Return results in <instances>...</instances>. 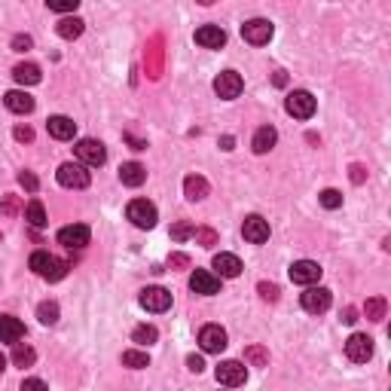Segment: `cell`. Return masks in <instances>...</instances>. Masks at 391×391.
Masks as SVG:
<instances>
[{
  "instance_id": "obj_1",
  "label": "cell",
  "mask_w": 391,
  "mask_h": 391,
  "mask_svg": "<svg viewBox=\"0 0 391 391\" xmlns=\"http://www.w3.org/2000/svg\"><path fill=\"white\" fill-rule=\"evenodd\" d=\"M31 269L46 281H61L67 275V263L58 257H52L49 251H34V254H31Z\"/></svg>"
},
{
  "instance_id": "obj_2",
  "label": "cell",
  "mask_w": 391,
  "mask_h": 391,
  "mask_svg": "<svg viewBox=\"0 0 391 391\" xmlns=\"http://www.w3.org/2000/svg\"><path fill=\"white\" fill-rule=\"evenodd\" d=\"M126 217L132 220L138 229H153L159 220V214H156V205L147 202V199H132L128 208H126Z\"/></svg>"
},
{
  "instance_id": "obj_3",
  "label": "cell",
  "mask_w": 391,
  "mask_h": 391,
  "mask_svg": "<svg viewBox=\"0 0 391 391\" xmlns=\"http://www.w3.org/2000/svg\"><path fill=\"white\" fill-rule=\"evenodd\" d=\"M315 107H318L315 98H312V92H306V89L290 92L288 101H285V110L294 119H312V117H315Z\"/></svg>"
},
{
  "instance_id": "obj_4",
  "label": "cell",
  "mask_w": 391,
  "mask_h": 391,
  "mask_svg": "<svg viewBox=\"0 0 391 391\" xmlns=\"http://www.w3.org/2000/svg\"><path fill=\"white\" fill-rule=\"evenodd\" d=\"M56 178H58L61 187H67V190H86L89 181H92L83 163H65V165H58Z\"/></svg>"
},
{
  "instance_id": "obj_5",
  "label": "cell",
  "mask_w": 391,
  "mask_h": 391,
  "mask_svg": "<svg viewBox=\"0 0 391 391\" xmlns=\"http://www.w3.org/2000/svg\"><path fill=\"white\" fill-rule=\"evenodd\" d=\"M300 303H303V309L309 312V315H321V312H327V309H331L333 297H331V290H327V288L306 285V294L300 297Z\"/></svg>"
},
{
  "instance_id": "obj_6",
  "label": "cell",
  "mask_w": 391,
  "mask_h": 391,
  "mask_svg": "<svg viewBox=\"0 0 391 391\" xmlns=\"http://www.w3.org/2000/svg\"><path fill=\"white\" fill-rule=\"evenodd\" d=\"M76 159H80L83 165H104L107 163V150H104V144L101 141H95V138H83V141H76Z\"/></svg>"
},
{
  "instance_id": "obj_7",
  "label": "cell",
  "mask_w": 391,
  "mask_h": 391,
  "mask_svg": "<svg viewBox=\"0 0 391 391\" xmlns=\"http://www.w3.org/2000/svg\"><path fill=\"white\" fill-rule=\"evenodd\" d=\"M272 34H275V28H272L269 19H251V22H244L242 25V37L251 46H266L272 40Z\"/></svg>"
},
{
  "instance_id": "obj_8",
  "label": "cell",
  "mask_w": 391,
  "mask_h": 391,
  "mask_svg": "<svg viewBox=\"0 0 391 391\" xmlns=\"http://www.w3.org/2000/svg\"><path fill=\"white\" fill-rule=\"evenodd\" d=\"M214 376H217L220 385L239 388V385H244V379H248V370H244L242 361H220L217 370H214Z\"/></svg>"
},
{
  "instance_id": "obj_9",
  "label": "cell",
  "mask_w": 391,
  "mask_h": 391,
  "mask_svg": "<svg viewBox=\"0 0 391 391\" xmlns=\"http://www.w3.org/2000/svg\"><path fill=\"white\" fill-rule=\"evenodd\" d=\"M199 346H202V351H208V355H220L226 349V331L220 324H205L199 331Z\"/></svg>"
},
{
  "instance_id": "obj_10",
  "label": "cell",
  "mask_w": 391,
  "mask_h": 391,
  "mask_svg": "<svg viewBox=\"0 0 391 391\" xmlns=\"http://www.w3.org/2000/svg\"><path fill=\"white\" fill-rule=\"evenodd\" d=\"M346 355L355 364H367L373 358V340L367 333H351L346 340Z\"/></svg>"
},
{
  "instance_id": "obj_11",
  "label": "cell",
  "mask_w": 391,
  "mask_h": 391,
  "mask_svg": "<svg viewBox=\"0 0 391 391\" xmlns=\"http://www.w3.org/2000/svg\"><path fill=\"white\" fill-rule=\"evenodd\" d=\"M321 266L315 263V260H297L294 266H290V281H294V285H318L321 281Z\"/></svg>"
},
{
  "instance_id": "obj_12",
  "label": "cell",
  "mask_w": 391,
  "mask_h": 391,
  "mask_svg": "<svg viewBox=\"0 0 391 391\" xmlns=\"http://www.w3.org/2000/svg\"><path fill=\"white\" fill-rule=\"evenodd\" d=\"M138 303H141L147 312H168L172 309V294H168L165 288H144L141 297H138Z\"/></svg>"
},
{
  "instance_id": "obj_13",
  "label": "cell",
  "mask_w": 391,
  "mask_h": 391,
  "mask_svg": "<svg viewBox=\"0 0 391 391\" xmlns=\"http://www.w3.org/2000/svg\"><path fill=\"white\" fill-rule=\"evenodd\" d=\"M89 239H92V229L86 224H71L58 229V244H65V248H86Z\"/></svg>"
},
{
  "instance_id": "obj_14",
  "label": "cell",
  "mask_w": 391,
  "mask_h": 391,
  "mask_svg": "<svg viewBox=\"0 0 391 391\" xmlns=\"http://www.w3.org/2000/svg\"><path fill=\"white\" fill-rule=\"evenodd\" d=\"M242 235H244V242H251V244H263V242H269V224H266L260 214H248L242 224Z\"/></svg>"
},
{
  "instance_id": "obj_15",
  "label": "cell",
  "mask_w": 391,
  "mask_h": 391,
  "mask_svg": "<svg viewBox=\"0 0 391 391\" xmlns=\"http://www.w3.org/2000/svg\"><path fill=\"white\" fill-rule=\"evenodd\" d=\"M242 89H244V83H242V76L235 71H224V74H217V80H214V92H217L220 98H226V101L239 98Z\"/></svg>"
},
{
  "instance_id": "obj_16",
  "label": "cell",
  "mask_w": 391,
  "mask_h": 391,
  "mask_svg": "<svg viewBox=\"0 0 391 391\" xmlns=\"http://www.w3.org/2000/svg\"><path fill=\"white\" fill-rule=\"evenodd\" d=\"M190 288H193V294H202V297L220 294V275H214L208 269H196L190 275Z\"/></svg>"
},
{
  "instance_id": "obj_17",
  "label": "cell",
  "mask_w": 391,
  "mask_h": 391,
  "mask_svg": "<svg viewBox=\"0 0 391 391\" xmlns=\"http://www.w3.org/2000/svg\"><path fill=\"white\" fill-rule=\"evenodd\" d=\"M196 43L202 46V49H220V46L226 43V31L220 25H202L196 31Z\"/></svg>"
},
{
  "instance_id": "obj_18",
  "label": "cell",
  "mask_w": 391,
  "mask_h": 391,
  "mask_svg": "<svg viewBox=\"0 0 391 391\" xmlns=\"http://www.w3.org/2000/svg\"><path fill=\"white\" fill-rule=\"evenodd\" d=\"M22 336H25V324H22L19 318L0 315V342H10V346H15V342H22Z\"/></svg>"
},
{
  "instance_id": "obj_19",
  "label": "cell",
  "mask_w": 391,
  "mask_h": 391,
  "mask_svg": "<svg viewBox=\"0 0 391 391\" xmlns=\"http://www.w3.org/2000/svg\"><path fill=\"white\" fill-rule=\"evenodd\" d=\"M46 128H49V135L56 138V141H71V138L76 135V122L71 117H49V122H46Z\"/></svg>"
},
{
  "instance_id": "obj_20",
  "label": "cell",
  "mask_w": 391,
  "mask_h": 391,
  "mask_svg": "<svg viewBox=\"0 0 391 391\" xmlns=\"http://www.w3.org/2000/svg\"><path fill=\"white\" fill-rule=\"evenodd\" d=\"M13 76H15V83H19V86H37V83L43 80L40 67H37L34 61H22V65H15Z\"/></svg>"
},
{
  "instance_id": "obj_21",
  "label": "cell",
  "mask_w": 391,
  "mask_h": 391,
  "mask_svg": "<svg viewBox=\"0 0 391 391\" xmlns=\"http://www.w3.org/2000/svg\"><path fill=\"white\" fill-rule=\"evenodd\" d=\"M3 104H6V110H13V113H31V110H34V98H31L28 92H22V89L6 92Z\"/></svg>"
},
{
  "instance_id": "obj_22",
  "label": "cell",
  "mask_w": 391,
  "mask_h": 391,
  "mask_svg": "<svg viewBox=\"0 0 391 391\" xmlns=\"http://www.w3.org/2000/svg\"><path fill=\"white\" fill-rule=\"evenodd\" d=\"M214 269L220 278H239L242 275V260L235 254H217L214 257Z\"/></svg>"
},
{
  "instance_id": "obj_23",
  "label": "cell",
  "mask_w": 391,
  "mask_h": 391,
  "mask_svg": "<svg viewBox=\"0 0 391 391\" xmlns=\"http://www.w3.org/2000/svg\"><path fill=\"white\" fill-rule=\"evenodd\" d=\"M275 141H278V132H275L272 126H260L257 132H254V141H251V147H254V153H269L275 147Z\"/></svg>"
},
{
  "instance_id": "obj_24",
  "label": "cell",
  "mask_w": 391,
  "mask_h": 391,
  "mask_svg": "<svg viewBox=\"0 0 391 391\" xmlns=\"http://www.w3.org/2000/svg\"><path fill=\"white\" fill-rule=\"evenodd\" d=\"M119 181L126 183V187H141V183L147 181V168L141 163H126L119 168Z\"/></svg>"
},
{
  "instance_id": "obj_25",
  "label": "cell",
  "mask_w": 391,
  "mask_h": 391,
  "mask_svg": "<svg viewBox=\"0 0 391 391\" xmlns=\"http://www.w3.org/2000/svg\"><path fill=\"white\" fill-rule=\"evenodd\" d=\"M183 196H187L190 202L205 199V196H208V181H205L202 174H190V178L183 181Z\"/></svg>"
},
{
  "instance_id": "obj_26",
  "label": "cell",
  "mask_w": 391,
  "mask_h": 391,
  "mask_svg": "<svg viewBox=\"0 0 391 391\" xmlns=\"http://www.w3.org/2000/svg\"><path fill=\"white\" fill-rule=\"evenodd\" d=\"M83 28H86V22L76 19V15H65V19H61L58 25H56V31H58L61 40H76V37L83 34Z\"/></svg>"
},
{
  "instance_id": "obj_27",
  "label": "cell",
  "mask_w": 391,
  "mask_h": 391,
  "mask_svg": "<svg viewBox=\"0 0 391 391\" xmlns=\"http://www.w3.org/2000/svg\"><path fill=\"white\" fill-rule=\"evenodd\" d=\"M25 220L34 229H43L46 226V208H43L40 199H31V202L25 205Z\"/></svg>"
},
{
  "instance_id": "obj_28",
  "label": "cell",
  "mask_w": 391,
  "mask_h": 391,
  "mask_svg": "<svg viewBox=\"0 0 391 391\" xmlns=\"http://www.w3.org/2000/svg\"><path fill=\"white\" fill-rule=\"evenodd\" d=\"M122 367H128V370H144V367H150L147 351H138V349L122 351Z\"/></svg>"
},
{
  "instance_id": "obj_29",
  "label": "cell",
  "mask_w": 391,
  "mask_h": 391,
  "mask_svg": "<svg viewBox=\"0 0 391 391\" xmlns=\"http://www.w3.org/2000/svg\"><path fill=\"white\" fill-rule=\"evenodd\" d=\"M156 340H159V331L153 324H138L132 331V342H138V346H153Z\"/></svg>"
},
{
  "instance_id": "obj_30",
  "label": "cell",
  "mask_w": 391,
  "mask_h": 391,
  "mask_svg": "<svg viewBox=\"0 0 391 391\" xmlns=\"http://www.w3.org/2000/svg\"><path fill=\"white\" fill-rule=\"evenodd\" d=\"M34 361H37L34 349H31V346H22V342H15V346H13V364H15V367H31Z\"/></svg>"
},
{
  "instance_id": "obj_31",
  "label": "cell",
  "mask_w": 391,
  "mask_h": 391,
  "mask_svg": "<svg viewBox=\"0 0 391 391\" xmlns=\"http://www.w3.org/2000/svg\"><path fill=\"white\" fill-rule=\"evenodd\" d=\"M385 309H388V303L382 300V297H370L367 306H364V312H367V318L370 321H382L385 318Z\"/></svg>"
},
{
  "instance_id": "obj_32",
  "label": "cell",
  "mask_w": 391,
  "mask_h": 391,
  "mask_svg": "<svg viewBox=\"0 0 391 391\" xmlns=\"http://www.w3.org/2000/svg\"><path fill=\"white\" fill-rule=\"evenodd\" d=\"M37 318H40V324L52 327L58 321V303H40L37 306Z\"/></svg>"
},
{
  "instance_id": "obj_33",
  "label": "cell",
  "mask_w": 391,
  "mask_h": 391,
  "mask_svg": "<svg viewBox=\"0 0 391 391\" xmlns=\"http://www.w3.org/2000/svg\"><path fill=\"white\" fill-rule=\"evenodd\" d=\"M244 358H248V361L254 364V367H266V364H269V355H266V351L260 349V346H251L248 351H244Z\"/></svg>"
},
{
  "instance_id": "obj_34",
  "label": "cell",
  "mask_w": 391,
  "mask_h": 391,
  "mask_svg": "<svg viewBox=\"0 0 391 391\" xmlns=\"http://www.w3.org/2000/svg\"><path fill=\"white\" fill-rule=\"evenodd\" d=\"M321 205H324V208H340L342 205V193L340 190H324V193H321Z\"/></svg>"
},
{
  "instance_id": "obj_35",
  "label": "cell",
  "mask_w": 391,
  "mask_h": 391,
  "mask_svg": "<svg viewBox=\"0 0 391 391\" xmlns=\"http://www.w3.org/2000/svg\"><path fill=\"white\" fill-rule=\"evenodd\" d=\"M46 6H49L52 13H74L76 6H80V0H46Z\"/></svg>"
},
{
  "instance_id": "obj_36",
  "label": "cell",
  "mask_w": 391,
  "mask_h": 391,
  "mask_svg": "<svg viewBox=\"0 0 391 391\" xmlns=\"http://www.w3.org/2000/svg\"><path fill=\"white\" fill-rule=\"evenodd\" d=\"M193 235H196V242L199 244H205V248H214V244H217V233H214V229H193Z\"/></svg>"
},
{
  "instance_id": "obj_37",
  "label": "cell",
  "mask_w": 391,
  "mask_h": 391,
  "mask_svg": "<svg viewBox=\"0 0 391 391\" xmlns=\"http://www.w3.org/2000/svg\"><path fill=\"white\" fill-rule=\"evenodd\" d=\"M193 229H196V226L187 224V220H183V224H174V226H172V239H174V242H187L190 235H193Z\"/></svg>"
},
{
  "instance_id": "obj_38",
  "label": "cell",
  "mask_w": 391,
  "mask_h": 391,
  "mask_svg": "<svg viewBox=\"0 0 391 391\" xmlns=\"http://www.w3.org/2000/svg\"><path fill=\"white\" fill-rule=\"evenodd\" d=\"M22 211L19 205V196H3V205H0V214H6V217H15V214Z\"/></svg>"
},
{
  "instance_id": "obj_39",
  "label": "cell",
  "mask_w": 391,
  "mask_h": 391,
  "mask_svg": "<svg viewBox=\"0 0 391 391\" xmlns=\"http://www.w3.org/2000/svg\"><path fill=\"white\" fill-rule=\"evenodd\" d=\"M257 290H260V297H263L266 303H275V300H278V285H269V281H260Z\"/></svg>"
},
{
  "instance_id": "obj_40",
  "label": "cell",
  "mask_w": 391,
  "mask_h": 391,
  "mask_svg": "<svg viewBox=\"0 0 391 391\" xmlns=\"http://www.w3.org/2000/svg\"><path fill=\"white\" fill-rule=\"evenodd\" d=\"M19 183L28 190V193H37V187H40V181H37V174H31V172H19Z\"/></svg>"
},
{
  "instance_id": "obj_41",
  "label": "cell",
  "mask_w": 391,
  "mask_h": 391,
  "mask_svg": "<svg viewBox=\"0 0 391 391\" xmlns=\"http://www.w3.org/2000/svg\"><path fill=\"white\" fill-rule=\"evenodd\" d=\"M31 46H34V40H31L28 34H19V37H13V49H15V52H28Z\"/></svg>"
},
{
  "instance_id": "obj_42",
  "label": "cell",
  "mask_w": 391,
  "mask_h": 391,
  "mask_svg": "<svg viewBox=\"0 0 391 391\" xmlns=\"http://www.w3.org/2000/svg\"><path fill=\"white\" fill-rule=\"evenodd\" d=\"M13 135H15V141H25V144L34 141V128H31V126H15Z\"/></svg>"
},
{
  "instance_id": "obj_43",
  "label": "cell",
  "mask_w": 391,
  "mask_h": 391,
  "mask_svg": "<svg viewBox=\"0 0 391 391\" xmlns=\"http://www.w3.org/2000/svg\"><path fill=\"white\" fill-rule=\"evenodd\" d=\"M187 367H190L193 373H202V370H205V361H202L199 355H190V358H187Z\"/></svg>"
},
{
  "instance_id": "obj_44",
  "label": "cell",
  "mask_w": 391,
  "mask_h": 391,
  "mask_svg": "<svg viewBox=\"0 0 391 391\" xmlns=\"http://www.w3.org/2000/svg\"><path fill=\"white\" fill-rule=\"evenodd\" d=\"M364 178H367L364 165H351V181H355V183H364Z\"/></svg>"
},
{
  "instance_id": "obj_45",
  "label": "cell",
  "mask_w": 391,
  "mask_h": 391,
  "mask_svg": "<svg viewBox=\"0 0 391 391\" xmlns=\"http://www.w3.org/2000/svg\"><path fill=\"white\" fill-rule=\"evenodd\" d=\"M342 321H346V324H355V321H358V312L351 309V306H349V309H342Z\"/></svg>"
},
{
  "instance_id": "obj_46",
  "label": "cell",
  "mask_w": 391,
  "mask_h": 391,
  "mask_svg": "<svg viewBox=\"0 0 391 391\" xmlns=\"http://www.w3.org/2000/svg\"><path fill=\"white\" fill-rule=\"evenodd\" d=\"M22 388H46V382L43 379H25L22 382Z\"/></svg>"
},
{
  "instance_id": "obj_47",
  "label": "cell",
  "mask_w": 391,
  "mask_h": 391,
  "mask_svg": "<svg viewBox=\"0 0 391 391\" xmlns=\"http://www.w3.org/2000/svg\"><path fill=\"white\" fill-rule=\"evenodd\" d=\"M187 263H190V260L183 257V254H174V257H172V266H187Z\"/></svg>"
},
{
  "instance_id": "obj_48",
  "label": "cell",
  "mask_w": 391,
  "mask_h": 391,
  "mask_svg": "<svg viewBox=\"0 0 391 391\" xmlns=\"http://www.w3.org/2000/svg\"><path fill=\"white\" fill-rule=\"evenodd\" d=\"M220 144H224V150H233V138H229V135H224V138H220Z\"/></svg>"
},
{
  "instance_id": "obj_49",
  "label": "cell",
  "mask_w": 391,
  "mask_h": 391,
  "mask_svg": "<svg viewBox=\"0 0 391 391\" xmlns=\"http://www.w3.org/2000/svg\"><path fill=\"white\" fill-rule=\"evenodd\" d=\"M272 80H275V86H285V83H288V76H285V74H281V71H278V74H275V76H272Z\"/></svg>"
},
{
  "instance_id": "obj_50",
  "label": "cell",
  "mask_w": 391,
  "mask_h": 391,
  "mask_svg": "<svg viewBox=\"0 0 391 391\" xmlns=\"http://www.w3.org/2000/svg\"><path fill=\"white\" fill-rule=\"evenodd\" d=\"M196 3H202V6H211V3H214V0H196Z\"/></svg>"
},
{
  "instance_id": "obj_51",
  "label": "cell",
  "mask_w": 391,
  "mask_h": 391,
  "mask_svg": "<svg viewBox=\"0 0 391 391\" xmlns=\"http://www.w3.org/2000/svg\"><path fill=\"white\" fill-rule=\"evenodd\" d=\"M3 367H6V358H3V355H0V373H3Z\"/></svg>"
}]
</instances>
